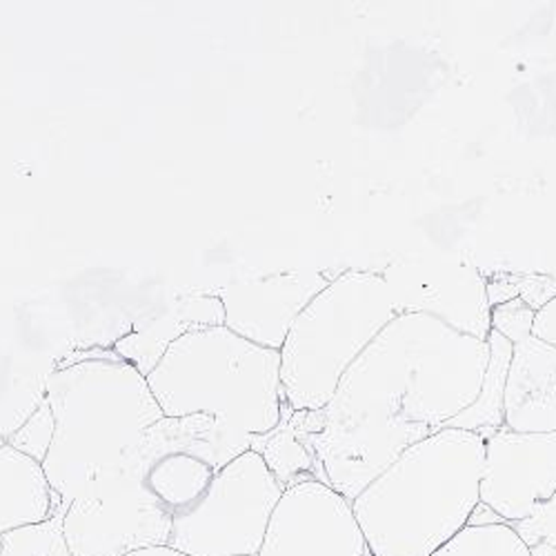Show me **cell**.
Masks as SVG:
<instances>
[{"mask_svg": "<svg viewBox=\"0 0 556 556\" xmlns=\"http://www.w3.org/2000/svg\"><path fill=\"white\" fill-rule=\"evenodd\" d=\"M485 439L439 430L407 447L354 501L372 556H432L468 526L481 503Z\"/></svg>", "mask_w": 556, "mask_h": 556, "instance_id": "obj_1", "label": "cell"}, {"mask_svg": "<svg viewBox=\"0 0 556 556\" xmlns=\"http://www.w3.org/2000/svg\"><path fill=\"white\" fill-rule=\"evenodd\" d=\"M45 401L54 416V439L42 472L65 509L163 419L148 379L112 352L54 367Z\"/></svg>", "mask_w": 556, "mask_h": 556, "instance_id": "obj_2", "label": "cell"}, {"mask_svg": "<svg viewBox=\"0 0 556 556\" xmlns=\"http://www.w3.org/2000/svg\"><path fill=\"white\" fill-rule=\"evenodd\" d=\"M163 416L205 414L245 437H263L283 421L281 352L254 345L223 328L180 337L148 375Z\"/></svg>", "mask_w": 556, "mask_h": 556, "instance_id": "obj_3", "label": "cell"}, {"mask_svg": "<svg viewBox=\"0 0 556 556\" xmlns=\"http://www.w3.org/2000/svg\"><path fill=\"white\" fill-rule=\"evenodd\" d=\"M399 316L381 271L348 269L301 312L281 348V386L292 412L326 407L350 365Z\"/></svg>", "mask_w": 556, "mask_h": 556, "instance_id": "obj_4", "label": "cell"}, {"mask_svg": "<svg viewBox=\"0 0 556 556\" xmlns=\"http://www.w3.org/2000/svg\"><path fill=\"white\" fill-rule=\"evenodd\" d=\"M252 439L205 414L163 416L125 450L118 466L176 517L203 496L227 463L252 450Z\"/></svg>", "mask_w": 556, "mask_h": 556, "instance_id": "obj_5", "label": "cell"}, {"mask_svg": "<svg viewBox=\"0 0 556 556\" xmlns=\"http://www.w3.org/2000/svg\"><path fill=\"white\" fill-rule=\"evenodd\" d=\"M286 488L250 450L214 477L203 496L174 517L169 547L190 556H256Z\"/></svg>", "mask_w": 556, "mask_h": 556, "instance_id": "obj_6", "label": "cell"}, {"mask_svg": "<svg viewBox=\"0 0 556 556\" xmlns=\"http://www.w3.org/2000/svg\"><path fill=\"white\" fill-rule=\"evenodd\" d=\"M407 320L409 383L401 416L432 432L466 412L479 396L490 361L488 341L460 334L424 314Z\"/></svg>", "mask_w": 556, "mask_h": 556, "instance_id": "obj_7", "label": "cell"}, {"mask_svg": "<svg viewBox=\"0 0 556 556\" xmlns=\"http://www.w3.org/2000/svg\"><path fill=\"white\" fill-rule=\"evenodd\" d=\"M174 515L116 463L65 509L72 556H127L169 543Z\"/></svg>", "mask_w": 556, "mask_h": 556, "instance_id": "obj_8", "label": "cell"}, {"mask_svg": "<svg viewBox=\"0 0 556 556\" xmlns=\"http://www.w3.org/2000/svg\"><path fill=\"white\" fill-rule=\"evenodd\" d=\"M258 556H372L352 501L323 481L286 488Z\"/></svg>", "mask_w": 556, "mask_h": 556, "instance_id": "obj_9", "label": "cell"}, {"mask_svg": "<svg viewBox=\"0 0 556 556\" xmlns=\"http://www.w3.org/2000/svg\"><path fill=\"white\" fill-rule=\"evenodd\" d=\"M401 314H424L443 326L488 341L492 307L485 276L466 261L399 263L381 271Z\"/></svg>", "mask_w": 556, "mask_h": 556, "instance_id": "obj_10", "label": "cell"}, {"mask_svg": "<svg viewBox=\"0 0 556 556\" xmlns=\"http://www.w3.org/2000/svg\"><path fill=\"white\" fill-rule=\"evenodd\" d=\"M556 492V432L501 428L485 439L481 503L503 523H517Z\"/></svg>", "mask_w": 556, "mask_h": 556, "instance_id": "obj_11", "label": "cell"}, {"mask_svg": "<svg viewBox=\"0 0 556 556\" xmlns=\"http://www.w3.org/2000/svg\"><path fill=\"white\" fill-rule=\"evenodd\" d=\"M330 281L316 269H292L231 283L216 294L225 309V328L254 345L281 352L294 320Z\"/></svg>", "mask_w": 556, "mask_h": 556, "instance_id": "obj_12", "label": "cell"}, {"mask_svg": "<svg viewBox=\"0 0 556 556\" xmlns=\"http://www.w3.org/2000/svg\"><path fill=\"white\" fill-rule=\"evenodd\" d=\"M225 309L216 294H188L150 314L141 326L118 339L112 354L136 367L146 379L167 350L188 332L223 328Z\"/></svg>", "mask_w": 556, "mask_h": 556, "instance_id": "obj_13", "label": "cell"}, {"mask_svg": "<svg viewBox=\"0 0 556 556\" xmlns=\"http://www.w3.org/2000/svg\"><path fill=\"white\" fill-rule=\"evenodd\" d=\"M505 428L556 432V348L532 337L515 345L505 383Z\"/></svg>", "mask_w": 556, "mask_h": 556, "instance_id": "obj_14", "label": "cell"}, {"mask_svg": "<svg viewBox=\"0 0 556 556\" xmlns=\"http://www.w3.org/2000/svg\"><path fill=\"white\" fill-rule=\"evenodd\" d=\"M61 509L40 463L10 443L0 447V536L48 521Z\"/></svg>", "mask_w": 556, "mask_h": 556, "instance_id": "obj_15", "label": "cell"}, {"mask_svg": "<svg viewBox=\"0 0 556 556\" xmlns=\"http://www.w3.org/2000/svg\"><path fill=\"white\" fill-rule=\"evenodd\" d=\"M488 348L490 361L477 401L466 412L458 414L456 419H452L445 430H468L488 439L505 428V383L515 345L496 332H490Z\"/></svg>", "mask_w": 556, "mask_h": 556, "instance_id": "obj_16", "label": "cell"}, {"mask_svg": "<svg viewBox=\"0 0 556 556\" xmlns=\"http://www.w3.org/2000/svg\"><path fill=\"white\" fill-rule=\"evenodd\" d=\"M290 405L283 412V421L276 430L252 439V450L258 452L269 472L283 488H292L301 481H323L318 460L307 443V437L294 430L290 419ZM326 483V481H323Z\"/></svg>", "mask_w": 556, "mask_h": 556, "instance_id": "obj_17", "label": "cell"}, {"mask_svg": "<svg viewBox=\"0 0 556 556\" xmlns=\"http://www.w3.org/2000/svg\"><path fill=\"white\" fill-rule=\"evenodd\" d=\"M432 556H532V552L507 523H490L466 526Z\"/></svg>", "mask_w": 556, "mask_h": 556, "instance_id": "obj_18", "label": "cell"}, {"mask_svg": "<svg viewBox=\"0 0 556 556\" xmlns=\"http://www.w3.org/2000/svg\"><path fill=\"white\" fill-rule=\"evenodd\" d=\"M63 509L48 521L0 536V556H72L63 534Z\"/></svg>", "mask_w": 556, "mask_h": 556, "instance_id": "obj_19", "label": "cell"}, {"mask_svg": "<svg viewBox=\"0 0 556 556\" xmlns=\"http://www.w3.org/2000/svg\"><path fill=\"white\" fill-rule=\"evenodd\" d=\"M52 439H54V416H52L48 401L42 399V403L31 412L29 419L8 439V443L42 466L45 456H48V452H50Z\"/></svg>", "mask_w": 556, "mask_h": 556, "instance_id": "obj_20", "label": "cell"}, {"mask_svg": "<svg viewBox=\"0 0 556 556\" xmlns=\"http://www.w3.org/2000/svg\"><path fill=\"white\" fill-rule=\"evenodd\" d=\"M534 309L528 307L521 299L501 303L492 307V332L503 337L513 345H519L532 337V323H534Z\"/></svg>", "mask_w": 556, "mask_h": 556, "instance_id": "obj_21", "label": "cell"}, {"mask_svg": "<svg viewBox=\"0 0 556 556\" xmlns=\"http://www.w3.org/2000/svg\"><path fill=\"white\" fill-rule=\"evenodd\" d=\"M507 526L521 536V541L528 547L543 543V545H549L556 549V492L549 501L539 503L528 519L517 521V523H507Z\"/></svg>", "mask_w": 556, "mask_h": 556, "instance_id": "obj_22", "label": "cell"}, {"mask_svg": "<svg viewBox=\"0 0 556 556\" xmlns=\"http://www.w3.org/2000/svg\"><path fill=\"white\" fill-rule=\"evenodd\" d=\"M519 299L539 312L552 299H556V278L547 274H519Z\"/></svg>", "mask_w": 556, "mask_h": 556, "instance_id": "obj_23", "label": "cell"}, {"mask_svg": "<svg viewBox=\"0 0 556 556\" xmlns=\"http://www.w3.org/2000/svg\"><path fill=\"white\" fill-rule=\"evenodd\" d=\"M517 281H519V274H503L496 278H485V292H488L490 307L519 299Z\"/></svg>", "mask_w": 556, "mask_h": 556, "instance_id": "obj_24", "label": "cell"}, {"mask_svg": "<svg viewBox=\"0 0 556 556\" xmlns=\"http://www.w3.org/2000/svg\"><path fill=\"white\" fill-rule=\"evenodd\" d=\"M532 339H536L549 348H556V299H552L547 305H543L534 314Z\"/></svg>", "mask_w": 556, "mask_h": 556, "instance_id": "obj_25", "label": "cell"}, {"mask_svg": "<svg viewBox=\"0 0 556 556\" xmlns=\"http://www.w3.org/2000/svg\"><path fill=\"white\" fill-rule=\"evenodd\" d=\"M490 523H503V521L492 513V509H490L488 505L479 503V505L475 507V513H472L468 526H490Z\"/></svg>", "mask_w": 556, "mask_h": 556, "instance_id": "obj_26", "label": "cell"}, {"mask_svg": "<svg viewBox=\"0 0 556 556\" xmlns=\"http://www.w3.org/2000/svg\"><path fill=\"white\" fill-rule=\"evenodd\" d=\"M127 556H190V554H182L169 545H161V547H148V549H138V552H131Z\"/></svg>", "mask_w": 556, "mask_h": 556, "instance_id": "obj_27", "label": "cell"}, {"mask_svg": "<svg viewBox=\"0 0 556 556\" xmlns=\"http://www.w3.org/2000/svg\"><path fill=\"white\" fill-rule=\"evenodd\" d=\"M530 552H532V556H556V549L549 545H543V543L530 547Z\"/></svg>", "mask_w": 556, "mask_h": 556, "instance_id": "obj_28", "label": "cell"}, {"mask_svg": "<svg viewBox=\"0 0 556 556\" xmlns=\"http://www.w3.org/2000/svg\"><path fill=\"white\" fill-rule=\"evenodd\" d=\"M5 443H8V441H5V437H3V434H0V447H3Z\"/></svg>", "mask_w": 556, "mask_h": 556, "instance_id": "obj_29", "label": "cell"}, {"mask_svg": "<svg viewBox=\"0 0 556 556\" xmlns=\"http://www.w3.org/2000/svg\"><path fill=\"white\" fill-rule=\"evenodd\" d=\"M0 547H3V545H0Z\"/></svg>", "mask_w": 556, "mask_h": 556, "instance_id": "obj_30", "label": "cell"}]
</instances>
